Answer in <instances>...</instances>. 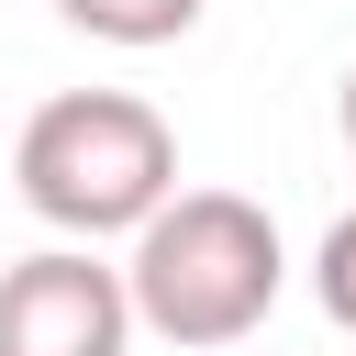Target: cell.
<instances>
[{
	"instance_id": "6da1fadb",
	"label": "cell",
	"mask_w": 356,
	"mask_h": 356,
	"mask_svg": "<svg viewBox=\"0 0 356 356\" xmlns=\"http://www.w3.org/2000/svg\"><path fill=\"white\" fill-rule=\"evenodd\" d=\"M278 278H289L278 222L245 189H167L134 222V256H122L134 323L167 334V345H245L278 312Z\"/></svg>"
},
{
	"instance_id": "7a4b0ae2",
	"label": "cell",
	"mask_w": 356,
	"mask_h": 356,
	"mask_svg": "<svg viewBox=\"0 0 356 356\" xmlns=\"http://www.w3.org/2000/svg\"><path fill=\"white\" fill-rule=\"evenodd\" d=\"M11 178H22V211L33 222H56L67 245H100V234H134L178 189V134L134 89H56L22 122Z\"/></svg>"
},
{
	"instance_id": "3957f363",
	"label": "cell",
	"mask_w": 356,
	"mask_h": 356,
	"mask_svg": "<svg viewBox=\"0 0 356 356\" xmlns=\"http://www.w3.org/2000/svg\"><path fill=\"white\" fill-rule=\"evenodd\" d=\"M122 345H134V289L89 245L0 267V356H122Z\"/></svg>"
},
{
	"instance_id": "277c9868",
	"label": "cell",
	"mask_w": 356,
	"mask_h": 356,
	"mask_svg": "<svg viewBox=\"0 0 356 356\" xmlns=\"http://www.w3.org/2000/svg\"><path fill=\"white\" fill-rule=\"evenodd\" d=\"M56 11H67L89 44H134V56H145V44H178L211 0H56Z\"/></svg>"
},
{
	"instance_id": "5b68a950",
	"label": "cell",
	"mask_w": 356,
	"mask_h": 356,
	"mask_svg": "<svg viewBox=\"0 0 356 356\" xmlns=\"http://www.w3.org/2000/svg\"><path fill=\"white\" fill-rule=\"evenodd\" d=\"M312 289H323V323H334V334H356V211L323 234V256H312Z\"/></svg>"
},
{
	"instance_id": "8992f818",
	"label": "cell",
	"mask_w": 356,
	"mask_h": 356,
	"mask_svg": "<svg viewBox=\"0 0 356 356\" xmlns=\"http://www.w3.org/2000/svg\"><path fill=\"white\" fill-rule=\"evenodd\" d=\"M334 122H345V145H356V67H345V89H334Z\"/></svg>"
}]
</instances>
